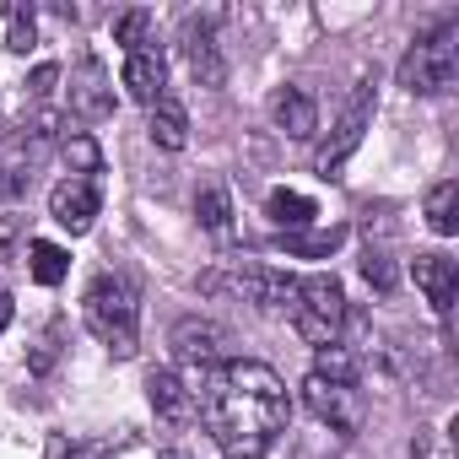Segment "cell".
<instances>
[{
  "label": "cell",
  "mask_w": 459,
  "mask_h": 459,
  "mask_svg": "<svg viewBox=\"0 0 459 459\" xmlns=\"http://www.w3.org/2000/svg\"><path fill=\"white\" fill-rule=\"evenodd\" d=\"M17 227H22V216H6V227H0V260H12V244H17Z\"/></svg>",
  "instance_id": "cell-29"
},
{
  "label": "cell",
  "mask_w": 459,
  "mask_h": 459,
  "mask_svg": "<svg viewBox=\"0 0 459 459\" xmlns=\"http://www.w3.org/2000/svg\"><path fill=\"white\" fill-rule=\"evenodd\" d=\"M28 271H33V281H39V287H60V281H65V271H71V255H65L60 244L33 238V244H28Z\"/></svg>",
  "instance_id": "cell-21"
},
{
  "label": "cell",
  "mask_w": 459,
  "mask_h": 459,
  "mask_svg": "<svg viewBox=\"0 0 459 459\" xmlns=\"http://www.w3.org/2000/svg\"><path fill=\"white\" fill-rule=\"evenodd\" d=\"M0 12H6V22H12V39H6V44H12L17 55H28V49L39 44V28H33V12H28V6H0Z\"/></svg>",
  "instance_id": "cell-27"
},
{
  "label": "cell",
  "mask_w": 459,
  "mask_h": 459,
  "mask_svg": "<svg viewBox=\"0 0 459 459\" xmlns=\"http://www.w3.org/2000/svg\"><path fill=\"white\" fill-rule=\"evenodd\" d=\"M178 49H184V60H189V76H195L200 87H221L227 65H221V49H216V22H211V17H184Z\"/></svg>",
  "instance_id": "cell-9"
},
{
  "label": "cell",
  "mask_w": 459,
  "mask_h": 459,
  "mask_svg": "<svg viewBox=\"0 0 459 459\" xmlns=\"http://www.w3.org/2000/svg\"><path fill=\"white\" fill-rule=\"evenodd\" d=\"M146 394H152L157 421H168V427H184V421L195 416V389H184V378H178V373H168V368L146 378Z\"/></svg>",
  "instance_id": "cell-16"
},
{
  "label": "cell",
  "mask_w": 459,
  "mask_h": 459,
  "mask_svg": "<svg viewBox=\"0 0 459 459\" xmlns=\"http://www.w3.org/2000/svg\"><path fill=\"white\" fill-rule=\"evenodd\" d=\"M49 216L65 227V233H87L98 216V184L92 178H60L49 189Z\"/></svg>",
  "instance_id": "cell-12"
},
{
  "label": "cell",
  "mask_w": 459,
  "mask_h": 459,
  "mask_svg": "<svg viewBox=\"0 0 459 459\" xmlns=\"http://www.w3.org/2000/svg\"><path fill=\"white\" fill-rule=\"evenodd\" d=\"M195 411L227 459H265L292 416V400H287V384L276 378V368L238 357V362L205 368Z\"/></svg>",
  "instance_id": "cell-1"
},
{
  "label": "cell",
  "mask_w": 459,
  "mask_h": 459,
  "mask_svg": "<svg viewBox=\"0 0 459 459\" xmlns=\"http://www.w3.org/2000/svg\"><path fill=\"white\" fill-rule=\"evenodd\" d=\"M411 276H416V287L427 292L432 314H443V319H448V308H454V292H459V265H454L448 255H416Z\"/></svg>",
  "instance_id": "cell-14"
},
{
  "label": "cell",
  "mask_w": 459,
  "mask_h": 459,
  "mask_svg": "<svg viewBox=\"0 0 459 459\" xmlns=\"http://www.w3.org/2000/svg\"><path fill=\"white\" fill-rule=\"evenodd\" d=\"M162 459H189V454H173V448H168V454H162Z\"/></svg>",
  "instance_id": "cell-32"
},
{
  "label": "cell",
  "mask_w": 459,
  "mask_h": 459,
  "mask_svg": "<svg viewBox=\"0 0 459 459\" xmlns=\"http://www.w3.org/2000/svg\"><path fill=\"white\" fill-rule=\"evenodd\" d=\"M125 92L135 98V103H157V98H168V60L157 55V44L152 49H135V55H125Z\"/></svg>",
  "instance_id": "cell-13"
},
{
  "label": "cell",
  "mask_w": 459,
  "mask_h": 459,
  "mask_svg": "<svg viewBox=\"0 0 459 459\" xmlns=\"http://www.w3.org/2000/svg\"><path fill=\"white\" fill-rule=\"evenodd\" d=\"M71 114L87 119V125H98V119L114 114V87H108V71L98 60H82L71 71Z\"/></svg>",
  "instance_id": "cell-11"
},
{
  "label": "cell",
  "mask_w": 459,
  "mask_h": 459,
  "mask_svg": "<svg viewBox=\"0 0 459 459\" xmlns=\"http://www.w3.org/2000/svg\"><path fill=\"white\" fill-rule=\"evenodd\" d=\"M427 227H432L437 238H454L459 233V184L454 178L432 184V195H427Z\"/></svg>",
  "instance_id": "cell-19"
},
{
  "label": "cell",
  "mask_w": 459,
  "mask_h": 459,
  "mask_svg": "<svg viewBox=\"0 0 459 459\" xmlns=\"http://www.w3.org/2000/svg\"><path fill=\"white\" fill-rule=\"evenodd\" d=\"M314 373H319V378H335V384H357V362H351V351H341V346H319Z\"/></svg>",
  "instance_id": "cell-26"
},
{
  "label": "cell",
  "mask_w": 459,
  "mask_h": 459,
  "mask_svg": "<svg viewBox=\"0 0 459 459\" xmlns=\"http://www.w3.org/2000/svg\"><path fill=\"white\" fill-rule=\"evenodd\" d=\"M65 162H71V178H92L103 168V152H98L92 135H71L65 141Z\"/></svg>",
  "instance_id": "cell-25"
},
{
  "label": "cell",
  "mask_w": 459,
  "mask_h": 459,
  "mask_svg": "<svg viewBox=\"0 0 459 459\" xmlns=\"http://www.w3.org/2000/svg\"><path fill=\"white\" fill-rule=\"evenodd\" d=\"M44 459H114L108 454V443H98V437H49V448H44Z\"/></svg>",
  "instance_id": "cell-24"
},
{
  "label": "cell",
  "mask_w": 459,
  "mask_h": 459,
  "mask_svg": "<svg viewBox=\"0 0 459 459\" xmlns=\"http://www.w3.org/2000/svg\"><path fill=\"white\" fill-rule=\"evenodd\" d=\"M265 211H271V221H276V227H287V233H303V227L319 216V205H314L308 195H298V189H271Z\"/></svg>",
  "instance_id": "cell-18"
},
{
  "label": "cell",
  "mask_w": 459,
  "mask_h": 459,
  "mask_svg": "<svg viewBox=\"0 0 459 459\" xmlns=\"http://www.w3.org/2000/svg\"><path fill=\"white\" fill-rule=\"evenodd\" d=\"M221 346H227V330L211 325V319H178L173 335H168V351L184 368H216L221 362Z\"/></svg>",
  "instance_id": "cell-10"
},
{
  "label": "cell",
  "mask_w": 459,
  "mask_h": 459,
  "mask_svg": "<svg viewBox=\"0 0 459 459\" xmlns=\"http://www.w3.org/2000/svg\"><path fill=\"white\" fill-rule=\"evenodd\" d=\"M12 314H17V303H12L6 292H0V335H6V325H12Z\"/></svg>",
  "instance_id": "cell-31"
},
{
  "label": "cell",
  "mask_w": 459,
  "mask_h": 459,
  "mask_svg": "<svg viewBox=\"0 0 459 459\" xmlns=\"http://www.w3.org/2000/svg\"><path fill=\"white\" fill-rule=\"evenodd\" d=\"M195 216H200V227H211V233H227V227H233V205H227V189H221V184H205V189L195 195Z\"/></svg>",
  "instance_id": "cell-22"
},
{
  "label": "cell",
  "mask_w": 459,
  "mask_h": 459,
  "mask_svg": "<svg viewBox=\"0 0 459 459\" xmlns=\"http://www.w3.org/2000/svg\"><path fill=\"white\" fill-rule=\"evenodd\" d=\"M55 82H60V71H55V65H39V71H33V92H39V98H44Z\"/></svg>",
  "instance_id": "cell-30"
},
{
  "label": "cell",
  "mask_w": 459,
  "mask_h": 459,
  "mask_svg": "<svg viewBox=\"0 0 459 459\" xmlns=\"http://www.w3.org/2000/svg\"><path fill=\"white\" fill-rule=\"evenodd\" d=\"M82 319L87 330L114 351V357H135V335H141V303L135 287L125 276H98L82 298Z\"/></svg>",
  "instance_id": "cell-2"
},
{
  "label": "cell",
  "mask_w": 459,
  "mask_h": 459,
  "mask_svg": "<svg viewBox=\"0 0 459 459\" xmlns=\"http://www.w3.org/2000/svg\"><path fill=\"white\" fill-rule=\"evenodd\" d=\"M346 244V227H319V233H281V249L292 260H330Z\"/></svg>",
  "instance_id": "cell-20"
},
{
  "label": "cell",
  "mask_w": 459,
  "mask_h": 459,
  "mask_svg": "<svg viewBox=\"0 0 459 459\" xmlns=\"http://www.w3.org/2000/svg\"><path fill=\"white\" fill-rule=\"evenodd\" d=\"M368 125H373V82H357V87H351V98H346V108H341V119H335V130H330V141L319 146L314 168H319L325 178H335V173L346 168V157L362 146Z\"/></svg>",
  "instance_id": "cell-7"
},
{
  "label": "cell",
  "mask_w": 459,
  "mask_h": 459,
  "mask_svg": "<svg viewBox=\"0 0 459 459\" xmlns=\"http://www.w3.org/2000/svg\"><path fill=\"white\" fill-rule=\"evenodd\" d=\"M362 276H368V287H378V292L394 287V265H389L384 255H368V260H362Z\"/></svg>",
  "instance_id": "cell-28"
},
{
  "label": "cell",
  "mask_w": 459,
  "mask_h": 459,
  "mask_svg": "<svg viewBox=\"0 0 459 459\" xmlns=\"http://www.w3.org/2000/svg\"><path fill=\"white\" fill-rule=\"evenodd\" d=\"M292 330H298L314 351L341 341V330H346V292H341L335 276H308V281H298Z\"/></svg>",
  "instance_id": "cell-5"
},
{
  "label": "cell",
  "mask_w": 459,
  "mask_h": 459,
  "mask_svg": "<svg viewBox=\"0 0 459 459\" xmlns=\"http://www.w3.org/2000/svg\"><path fill=\"white\" fill-rule=\"evenodd\" d=\"M146 130H152V141H157L162 152H184V141H189V114H184V103H178V98H157Z\"/></svg>",
  "instance_id": "cell-17"
},
{
  "label": "cell",
  "mask_w": 459,
  "mask_h": 459,
  "mask_svg": "<svg viewBox=\"0 0 459 459\" xmlns=\"http://www.w3.org/2000/svg\"><path fill=\"white\" fill-rule=\"evenodd\" d=\"M114 44H125V55H135V49H152V12H146V6L125 12V17L114 22Z\"/></svg>",
  "instance_id": "cell-23"
},
{
  "label": "cell",
  "mask_w": 459,
  "mask_h": 459,
  "mask_svg": "<svg viewBox=\"0 0 459 459\" xmlns=\"http://www.w3.org/2000/svg\"><path fill=\"white\" fill-rule=\"evenodd\" d=\"M60 125H65L60 108H44V114H33L22 130L0 135V200H22V195H28L39 162L49 157V146H55V135H60Z\"/></svg>",
  "instance_id": "cell-3"
},
{
  "label": "cell",
  "mask_w": 459,
  "mask_h": 459,
  "mask_svg": "<svg viewBox=\"0 0 459 459\" xmlns=\"http://www.w3.org/2000/svg\"><path fill=\"white\" fill-rule=\"evenodd\" d=\"M205 292H221V287H233L244 303H255L260 314H292L298 303V276L276 271V265H238L233 276H205L200 281Z\"/></svg>",
  "instance_id": "cell-6"
},
{
  "label": "cell",
  "mask_w": 459,
  "mask_h": 459,
  "mask_svg": "<svg viewBox=\"0 0 459 459\" xmlns=\"http://www.w3.org/2000/svg\"><path fill=\"white\" fill-rule=\"evenodd\" d=\"M454 82H459V22H443V28H432L411 44V55L400 60V87L421 92V98H437Z\"/></svg>",
  "instance_id": "cell-4"
},
{
  "label": "cell",
  "mask_w": 459,
  "mask_h": 459,
  "mask_svg": "<svg viewBox=\"0 0 459 459\" xmlns=\"http://www.w3.org/2000/svg\"><path fill=\"white\" fill-rule=\"evenodd\" d=\"M303 405H308L319 421H330L335 432H357V427H362V389H357V384H335V378L308 373V378H303Z\"/></svg>",
  "instance_id": "cell-8"
},
{
  "label": "cell",
  "mask_w": 459,
  "mask_h": 459,
  "mask_svg": "<svg viewBox=\"0 0 459 459\" xmlns=\"http://www.w3.org/2000/svg\"><path fill=\"white\" fill-rule=\"evenodd\" d=\"M271 119H276V130H281V135L308 141V135L319 130V103H314L303 87H281V92L271 98Z\"/></svg>",
  "instance_id": "cell-15"
}]
</instances>
